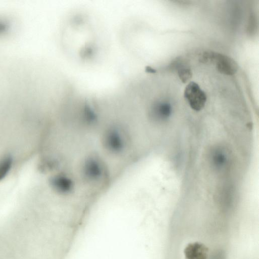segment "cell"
I'll use <instances>...</instances> for the list:
<instances>
[{"label": "cell", "instance_id": "8", "mask_svg": "<svg viewBox=\"0 0 259 259\" xmlns=\"http://www.w3.org/2000/svg\"><path fill=\"white\" fill-rule=\"evenodd\" d=\"M10 27V25L7 20L0 18V35L7 32Z\"/></svg>", "mask_w": 259, "mask_h": 259}, {"label": "cell", "instance_id": "4", "mask_svg": "<svg viewBox=\"0 0 259 259\" xmlns=\"http://www.w3.org/2000/svg\"><path fill=\"white\" fill-rule=\"evenodd\" d=\"M172 107L168 102H159L153 105L150 111V117L155 122H165L170 118Z\"/></svg>", "mask_w": 259, "mask_h": 259}, {"label": "cell", "instance_id": "3", "mask_svg": "<svg viewBox=\"0 0 259 259\" xmlns=\"http://www.w3.org/2000/svg\"><path fill=\"white\" fill-rule=\"evenodd\" d=\"M209 249L201 241H192L187 243L183 248L185 259H209L211 253Z\"/></svg>", "mask_w": 259, "mask_h": 259}, {"label": "cell", "instance_id": "7", "mask_svg": "<svg viewBox=\"0 0 259 259\" xmlns=\"http://www.w3.org/2000/svg\"><path fill=\"white\" fill-rule=\"evenodd\" d=\"M178 75L181 81L185 83L192 76V72L189 68L183 67L179 69Z\"/></svg>", "mask_w": 259, "mask_h": 259}, {"label": "cell", "instance_id": "6", "mask_svg": "<svg viewBox=\"0 0 259 259\" xmlns=\"http://www.w3.org/2000/svg\"><path fill=\"white\" fill-rule=\"evenodd\" d=\"M12 163V157L9 154L0 159V181L7 176L11 168Z\"/></svg>", "mask_w": 259, "mask_h": 259}, {"label": "cell", "instance_id": "1", "mask_svg": "<svg viewBox=\"0 0 259 259\" xmlns=\"http://www.w3.org/2000/svg\"><path fill=\"white\" fill-rule=\"evenodd\" d=\"M208 160L211 167L214 171L222 173L226 171L231 165V153L227 147L217 146L210 150Z\"/></svg>", "mask_w": 259, "mask_h": 259}, {"label": "cell", "instance_id": "5", "mask_svg": "<svg viewBox=\"0 0 259 259\" xmlns=\"http://www.w3.org/2000/svg\"><path fill=\"white\" fill-rule=\"evenodd\" d=\"M216 64V68L221 73L233 75L237 71V63L232 58L220 53L214 52L213 59Z\"/></svg>", "mask_w": 259, "mask_h": 259}, {"label": "cell", "instance_id": "2", "mask_svg": "<svg viewBox=\"0 0 259 259\" xmlns=\"http://www.w3.org/2000/svg\"><path fill=\"white\" fill-rule=\"evenodd\" d=\"M184 97L190 107L196 111L201 110L205 106L207 97L198 84L193 81L190 82L184 91Z\"/></svg>", "mask_w": 259, "mask_h": 259}]
</instances>
